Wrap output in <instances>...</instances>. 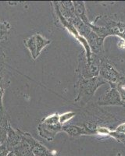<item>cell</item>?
<instances>
[{"mask_svg": "<svg viewBox=\"0 0 125 156\" xmlns=\"http://www.w3.org/2000/svg\"><path fill=\"white\" fill-rule=\"evenodd\" d=\"M105 83L106 82L101 76L99 77L98 76L89 79H85L80 76L77 83L78 93L74 101L80 104H85L95 94V90L98 89V87Z\"/></svg>", "mask_w": 125, "mask_h": 156, "instance_id": "6da1fadb", "label": "cell"}, {"mask_svg": "<svg viewBox=\"0 0 125 156\" xmlns=\"http://www.w3.org/2000/svg\"><path fill=\"white\" fill-rule=\"evenodd\" d=\"M20 134L22 138L30 146L34 156H54L53 154L45 146L41 144L39 141H38L31 136V134L22 130H20Z\"/></svg>", "mask_w": 125, "mask_h": 156, "instance_id": "7a4b0ae2", "label": "cell"}, {"mask_svg": "<svg viewBox=\"0 0 125 156\" xmlns=\"http://www.w3.org/2000/svg\"><path fill=\"white\" fill-rule=\"evenodd\" d=\"M99 75L106 83H116L120 78V73L105 59H101L99 64Z\"/></svg>", "mask_w": 125, "mask_h": 156, "instance_id": "3957f363", "label": "cell"}, {"mask_svg": "<svg viewBox=\"0 0 125 156\" xmlns=\"http://www.w3.org/2000/svg\"><path fill=\"white\" fill-rule=\"evenodd\" d=\"M109 84H110V88L100 98L98 104L100 105H123L125 106L115 83H109Z\"/></svg>", "mask_w": 125, "mask_h": 156, "instance_id": "277c9868", "label": "cell"}, {"mask_svg": "<svg viewBox=\"0 0 125 156\" xmlns=\"http://www.w3.org/2000/svg\"><path fill=\"white\" fill-rule=\"evenodd\" d=\"M62 126L60 123L58 124H47L40 122L38 126V132L41 138L48 141H51L54 139L55 136L59 132H62Z\"/></svg>", "mask_w": 125, "mask_h": 156, "instance_id": "5b68a950", "label": "cell"}, {"mask_svg": "<svg viewBox=\"0 0 125 156\" xmlns=\"http://www.w3.org/2000/svg\"><path fill=\"white\" fill-rule=\"evenodd\" d=\"M62 131L65 132L70 136H78L80 135H96L95 128L88 126H78L75 125H62Z\"/></svg>", "mask_w": 125, "mask_h": 156, "instance_id": "8992f818", "label": "cell"}, {"mask_svg": "<svg viewBox=\"0 0 125 156\" xmlns=\"http://www.w3.org/2000/svg\"><path fill=\"white\" fill-rule=\"evenodd\" d=\"M105 23V28L108 30L109 36L116 35L119 36L125 41V23L123 22L115 21L111 19H106L102 20Z\"/></svg>", "mask_w": 125, "mask_h": 156, "instance_id": "52a82bcc", "label": "cell"}, {"mask_svg": "<svg viewBox=\"0 0 125 156\" xmlns=\"http://www.w3.org/2000/svg\"><path fill=\"white\" fill-rule=\"evenodd\" d=\"M22 136L20 134V129H13L11 124H9L7 130V138H6V143L10 148V151L13 147L20 144L22 140Z\"/></svg>", "mask_w": 125, "mask_h": 156, "instance_id": "ba28073f", "label": "cell"}, {"mask_svg": "<svg viewBox=\"0 0 125 156\" xmlns=\"http://www.w3.org/2000/svg\"><path fill=\"white\" fill-rule=\"evenodd\" d=\"M10 122L5 109L0 111V145L4 144L7 138V130Z\"/></svg>", "mask_w": 125, "mask_h": 156, "instance_id": "9c48e42d", "label": "cell"}, {"mask_svg": "<svg viewBox=\"0 0 125 156\" xmlns=\"http://www.w3.org/2000/svg\"><path fill=\"white\" fill-rule=\"evenodd\" d=\"M73 5V8H74L75 12L77 16H78L79 19L83 22L85 25L90 27L91 28H92L93 23H91V22L88 20L87 16V11H86L85 5H84V2L82 1H76V2H72Z\"/></svg>", "mask_w": 125, "mask_h": 156, "instance_id": "30bf717a", "label": "cell"}, {"mask_svg": "<svg viewBox=\"0 0 125 156\" xmlns=\"http://www.w3.org/2000/svg\"><path fill=\"white\" fill-rule=\"evenodd\" d=\"M11 151H12L16 156H34L30 146L23 139H22L20 144L13 147Z\"/></svg>", "mask_w": 125, "mask_h": 156, "instance_id": "8fae6325", "label": "cell"}, {"mask_svg": "<svg viewBox=\"0 0 125 156\" xmlns=\"http://www.w3.org/2000/svg\"><path fill=\"white\" fill-rule=\"evenodd\" d=\"M23 44H24L25 47L30 51V55H31V58H33V60L37 59V55H36V52H37V42H36L35 34L24 39L23 40Z\"/></svg>", "mask_w": 125, "mask_h": 156, "instance_id": "7c38bea8", "label": "cell"}, {"mask_svg": "<svg viewBox=\"0 0 125 156\" xmlns=\"http://www.w3.org/2000/svg\"><path fill=\"white\" fill-rule=\"evenodd\" d=\"M11 25L6 20L0 19V41H7L9 37Z\"/></svg>", "mask_w": 125, "mask_h": 156, "instance_id": "4fadbf2b", "label": "cell"}, {"mask_svg": "<svg viewBox=\"0 0 125 156\" xmlns=\"http://www.w3.org/2000/svg\"><path fill=\"white\" fill-rule=\"evenodd\" d=\"M35 37L36 42H37V52H36V55H37L38 58L41 55L42 50L51 43V41L45 38V37H43L40 34H35Z\"/></svg>", "mask_w": 125, "mask_h": 156, "instance_id": "5bb4252c", "label": "cell"}, {"mask_svg": "<svg viewBox=\"0 0 125 156\" xmlns=\"http://www.w3.org/2000/svg\"><path fill=\"white\" fill-rule=\"evenodd\" d=\"M41 122L47 124H58L59 123V115L58 113H54L43 118L41 120Z\"/></svg>", "mask_w": 125, "mask_h": 156, "instance_id": "9a60e30c", "label": "cell"}, {"mask_svg": "<svg viewBox=\"0 0 125 156\" xmlns=\"http://www.w3.org/2000/svg\"><path fill=\"white\" fill-rule=\"evenodd\" d=\"M5 54L2 49H0V82L4 80H6L4 77L5 72Z\"/></svg>", "mask_w": 125, "mask_h": 156, "instance_id": "2e32d148", "label": "cell"}, {"mask_svg": "<svg viewBox=\"0 0 125 156\" xmlns=\"http://www.w3.org/2000/svg\"><path fill=\"white\" fill-rule=\"evenodd\" d=\"M9 84V81H7V80H4L0 82V111L5 109L2 103V99H3V95L5 93V90L7 88V87Z\"/></svg>", "mask_w": 125, "mask_h": 156, "instance_id": "e0dca14e", "label": "cell"}, {"mask_svg": "<svg viewBox=\"0 0 125 156\" xmlns=\"http://www.w3.org/2000/svg\"><path fill=\"white\" fill-rule=\"evenodd\" d=\"M75 115H76V113L74 112H72V111L61 114V115H59V123L61 125H64L66 122H69V120H70L73 117H74Z\"/></svg>", "mask_w": 125, "mask_h": 156, "instance_id": "ac0fdd59", "label": "cell"}, {"mask_svg": "<svg viewBox=\"0 0 125 156\" xmlns=\"http://www.w3.org/2000/svg\"><path fill=\"white\" fill-rule=\"evenodd\" d=\"M10 151V148L8 146L6 141L4 143V144H1L0 145V156H7L8 154L9 153Z\"/></svg>", "mask_w": 125, "mask_h": 156, "instance_id": "d6986e66", "label": "cell"}, {"mask_svg": "<svg viewBox=\"0 0 125 156\" xmlns=\"http://www.w3.org/2000/svg\"><path fill=\"white\" fill-rule=\"evenodd\" d=\"M115 130L117 132H120V133H124L125 134V122H123V123L119 125V126L116 128Z\"/></svg>", "mask_w": 125, "mask_h": 156, "instance_id": "ffe728a7", "label": "cell"}, {"mask_svg": "<svg viewBox=\"0 0 125 156\" xmlns=\"http://www.w3.org/2000/svg\"><path fill=\"white\" fill-rule=\"evenodd\" d=\"M7 156H16V155L14 154V153L12 152V151H9V153L8 154Z\"/></svg>", "mask_w": 125, "mask_h": 156, "instance_id": "44dd1931", "label": "cell"}, {"mask_svg": "<svg viewBox=\"0 0 125 156\" xmlns=\"http://www.w3.org/2000/svg\"><path fill=\"white\" fill-rule=\"evenodd\" d=\"M0 42H1V41H0Z\"/></svg>", "mask_w": 125, "mask_h": 156, "instance_id": "7402d4cb", "label": "cell"}]
</instances>
